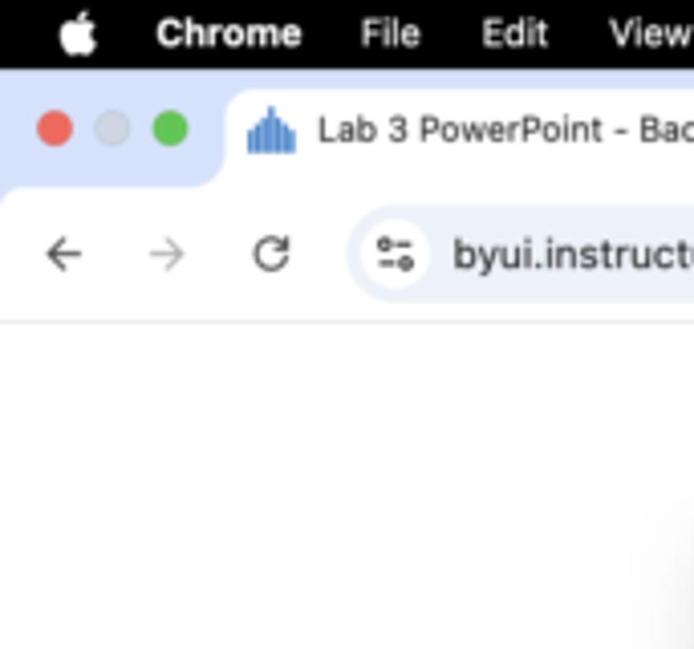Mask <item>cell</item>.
<instances>
[{"label":"cell","mask_w":694,"mask_h":649,"mask_svg":"<svg viewBox=\"0 0 694 649\" xmlns=\"http://www.w3.org/2000/svg\"><path fill=\"white\" fill-rule=\"evenodd\" d=\"M155 138L167 142V146H171V142H183V138H187L183 114H159V118H155Z\"/></svg>","instance_id":"obj_1"}]
</instances>
